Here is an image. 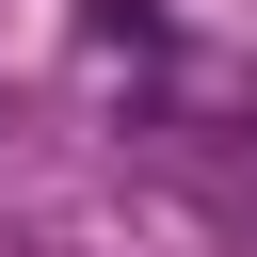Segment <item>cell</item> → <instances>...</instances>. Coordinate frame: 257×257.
<instances>
[{
    "mask_svg": "<svg viewBox=\"0 0 257 257\" xmlns=\"http://www.w3.org/2000/svg\"><path fill=\"white\" fill-rule=\"evenodd\" d=\"M161 32V0H96V48H145Z\"/></svg>",
    "mask_w": 257,
    "mask_h": 257,
    "instance_id": "1",
    "label": "cell"
}]
</instances>
